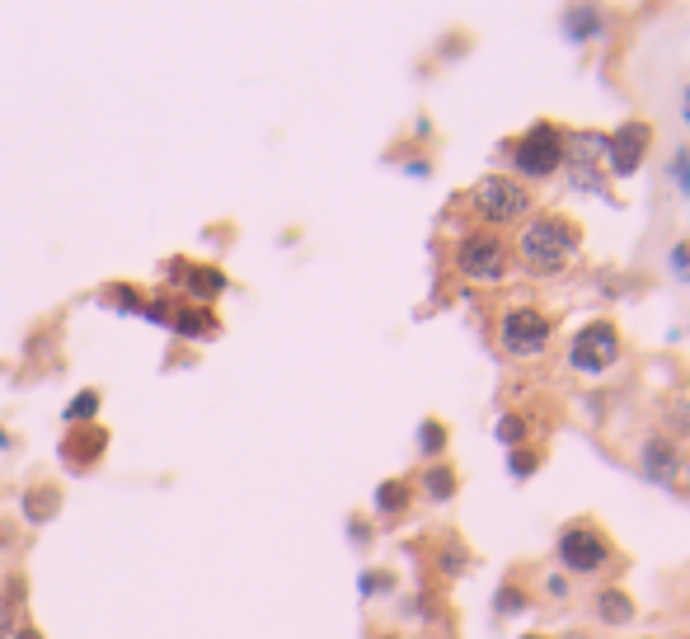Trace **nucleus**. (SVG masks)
Returning a JSON list of instances; mask_svg holds the SVG:
<instances>
[{
	"mask_svg": "<svg viewBox=\"0 0 690 639\" xmlns=\"http://www.w3.org/2000/svg\"><path fill=\"white\" fill-rule=\"evenodd\" d=\"M517 254L531 273H559V268L578 254V226H568L564 217H540L531 221L517 240Z\"/></svg>",
	"mask_w": 690,
	"mask_h": 639,
	"instance_id": "nucleus-1",
	"label": "nucleus"
},
{
	"mask_svg": "<svg viewBox=\"0 0 690 639\" xmlns=\"http://www.w3.org/2000/svg\"><path fill=\"white\" fill-rule=\"evenodd\" d=\"M475 203L489 221H517L531 212V193L522 184H512L507 174H489L475 184Z\"/></svg>",
	"mask_w": 690,
	"mask_h": 639,
	"instance_id": "nucleus-2",
	"label": "nucleus"
},
{
	"mask_svg": "<svg viewBox=\"0 0 690 639\" xmlns=\"http://www.w3.org/2000/svg\"><path fill=\"white\" fill-rule=\"evenodd\" d=\"M517 170L531 174V179H545V174L559 170V160H564V137L554 132V127H531L522 141H517Z\"/></svg>",
	"mask_w": 690,
	"mask_h": 639,
	"instance_id": "nucleus-3",
	"label": "nucleus"
},
{
	"mask_svg": "<svg viewBox=\"0 0 690 639\" xmlns=\"http://www.w3.org/2000/svg\"><path fill=\"white\" fill-rule=\"evenodd\" d=\"M559 560L573 569V574H597L601 564L611 560V541L601 536L597 527H568L564 536H559Z\"/></svg>",
	"mask_w": 690,
	"mask_h": 639,
	"instance_id": "nucleus-4",
	"label": "nucleus"
},
{
	"mask_svg": "<svg viewBox=\"0 0 690 639\" xmlns=\"http://www.w3.org/2000/svg\"><path fill=\"white\" fill-rule=\"evenodd\" d=\"M615 358H620V334H615V325H606V320L587 325L583 334L573 339V353H568V362H573L578 372H606Z\"/></svg>",
	"mask_w": 690,
	"mask_h": 639,
	"instance_id": "nucleus-5",
	"label": "nucleus"
},
{
	"mask_svg": "<svg viewBox=\"0 0 690 639\" xmlns=\"http://www.w3.org/2000/svg\"><path fill=\"white\" fill-rule=\"evenodd\" d=\"M456 264L465 278H503L507 268V245L493 235H465L456 250Z\"/></svg>",
	"mask_w": 690,
	"mask_h": 639,
	"instance_id": "nucleus-6",
	"label": "nucleus"
},
{
	"mask_svg": "<svg viewBox=\"0 0 690 639\" xmlns=\"http://www.w3.org/2000/svg\"><path fill=\"white\" fill-rule=\"evenodd\" d=\"M550 334H554V325L545 320L540 311H531V306H522V311H512L503 320V348L507 353H540L545 343H550Z\"/></svg>",
	"mask_w": 690,
	"mask_h": 639,
	"instance_id": "nucleus-7",
	"label": "nucleus"
},
{
	"mask_svg": "<svg viewBox=\"0 0 690 639\" xmlns=\"http://www.w3.org/2000/svg\"><path fill=\"white\" fill-rule=\"evenodd\" d=\"M648 123H625L615 137H606V151H611V165L615 174H634L644 165V151H648Z\"/></svg>",
	"mask_w": 690,
	"mask_h": 639,
	"instance_id": "nucleus-8",
	"label": "nucleus"
},
{
	"mask_svg": "<svg viewBox=\"0 0 690 639\" xmlns=\"http://www.w3.org/2000/svg\"><path fill=\"white\" fill-rule=\"evenodd\" d=\"M644 470H648V480H658V484H676V489H686L681 484V475H690V466L676 456V447L667 442V437H653L644 447Z\"/></svg>",
	"mask_w": 690,
	"mask_h": 639,
	"instance_id": "nucleus-9",
	"label": "nucleus"
},
{
	"mask_svg": "<svg viewBox=\"0 0 690 639\" xmlns=\"http://www.w3.org/2000/svg\"><path fill=\"white\" fill-rule=\"evenodd\" d=\"M601 151H606V137H597V132H583V137L568 141V170H573V184L578 188L597 184V156Z\"/></svg>",
	"mask_w": 690,
	"mask_h": 639,
	"instance_id": "nucleus-10",
	"label": "nucleus"
},
{
	"mask_svg": "<svg viewBox=\"0 0 690 639\" xmlns=\"http://www.w3.org/2000/svg\"><path fill=\"white\" fill-rule=\"evenodd\" d=\"M104 442H108V433H104V428H80V433H71V437H66L62 456H66V461H71V466H76V461H80V466H90L94 456L104 452Z\"/></svg>",
	"mask_w": 690,
	"mask_h": 639,
	"instance_id": "nucleus-11",
	"label": "nucleus"
},
{
	"mask_svg": "<svg viewBox=\"0 0 690 639\" xmlns=\"http://www.w3.org/2000/svg\"><path fill=\"white\" fill-rule=\"evenodd\" d=\"M597 611H601V621L625 625L629 616H634V602L625 597V588H606V593H601V602H597Z\"/></svg>",
	"mask_w": 690,
	"mask_h": 639,
	"instance_id": "nucleus-12",
	"label": "nucleus"
},
{
	"mask_svg": "<svg viewBox=\"0 0 690 639\" xmlns=\"http://www.w3.org/2000/svg\"><path fill=\"white\" fill-rule=\"evenodd\" d=\"M428 494H432V499H451V494H456V480H451V470H446V466H432L428 470Z\"/></svg>",
	"mask_w": 690,
	"mask_h": 639,
	"instance_id": "nucleus-13",
	"label": "nucleus"
},
{
	"mask_svg": "<svg viewBox=\"0 0 690 639\" xmlns=\"http://www.w3.org/2000/svg\"><path fill=\"white\" fill-rule=\"evenodd\" d=\"M376 503H381L385 513H399V508H404V503H409V489H404V484H381V494H376Z\"/></svg>",
	"mask_w": 690,
	"mask_h": 639,
	"instance_id": "nucleus-14",
	"label": "nucleus"
},
{
	"mask_svg": "<svg viewBox=\"0 0 690 639\" xmlns=\"http://www.w3.org/2000/svg\"><path fill=\"white\" fill-rule=\"evenodd\" d=\"M15 602H19V583H0V635L10 630V616H15Z\"/></svg>",
	"mask_w": 690,
	"mask_h": 639,
	"instance_id": "nucleus-15",
	"label": "nucleus"
},
{
	"mask_svg": "<svg viewBox=\"0 0 690 639\" xmlns=\"http://www.w3.org/2000/svg\"><path fill=\"white\" fill-rule=\"evenodd\" d=\"M94 409H99V395H94V390H80V395H76V405L66 409V419H71V423H76V419H90Z\"/></svg>",
	"mask_w": 690,
	"mask_h": 639,
	"instance_id": "nucleus-16",
	"label": "nucleus"
},
{
	"mask_svg": "<svg viewBox=\"0 0 690 639\" xmlns=\"http://www.w3.org/2000/svg\"><path fill=\"white\" fill-rule=\"evenodd\" d=\"M52 508H57V494H52V489H47V494H29V517L33 522L52 517Z\"/></svg>",
	"mask_w": 690,
	"mask_h": 639,
	"instance_id": "nucleus-17",
	"label": "nucleus"
},
{
	"mask_svg": "<svg viewBox=\"0 0 690 639\" xmlns=\"http://www.w3.org/2000/svg\"><path fill=\"white\" fill-rule=\"evenodd\" d=\"M442 442H446L442 423H423V452H442Z\"/></svg>",
	"mask_w": 690,
	"mask_h": 639,
	"instance_id": "nucleus-18",
	"label": "nucleus"
},
{
	"mask_svg": "<svg viewBox=\"0 0 690 639\" xmlns=\"http://www.w3.org/2000/svg\"><path fill=\"white\" fill-rule=\"evenodd\" d=\"M522 433H526L522 419H503V423H498V437H503L507 447H517V442H522Z\"/></svg>",
	"mask_w": 690,
	"mask_h": 639,
	"instance_id": "nucleus-19",
	"label": "nucleus"
},
{
	"mask_svg": "<svg viewBox=\"0 0 690 639\" xmlns=\"http://www.w3.org/2000/svg\"><path fill=\"white\" fill-rule=\"evenodd\" d=\"M573 33H597V10H573Z\"/></svg>",
	"mask_w": 690,
	"mask_h": 639,
	"instance_id": "nucleus-20",
	"label": "nucleus"
},
{
	"mask_svg": "<svg viewBox=\"0 0 690 639\" xmlns=\"http://www.w3.org/2000/svg\"><path fill=\"white\" fill-rule=\"evenodd\" d=\"M512 466L526 475V470H536V456H531V452H517V456H512Z\"/></svg>",
	"mask_w": 690,
	"mask_h": 639,
	"instance_id": "nucleus-21",
	"label": "nucleus"
},
{
	"mask_svg": "<svg viewBox=\"0 0 690 639\" xmlns=\"http://www.w3.org/2000/svg\"><path fill=\"white\" fill-rule=\"evenodd\" d=\"M15 639H43V630H33V625H24V630H19Z\"/></svg>",
	"mask_w": 690,
	"mask_h": 639,
	"instance_id": "nucleus-22",
	"label": "nucleus"
},
{
	"mask_svg": "<svg viewBox=\"0 0 690 639\" xmlns=\"http://www.w3.org/2000/svg\"><path fill=\"white\" fill-rule=\"evenodd\" d=\"M568 639H587V635H568Z\"/></svg>",
	"mask_w": 690,
	"mask_h": 639,
	"instance_id": "nucleus-23",
	"label": "nucleus"
},
{
	"mask_svg": "<svg viewBox=\"0 0 690 639\" xmlns=\"http://www.w3.org/2000/svg\"><path fill=\"white\" fill-rule=\"evenodd\" d=\"M526 639H540V635H526Z\"/></svg>",
	"mask_w": 690,
	"mask_h": 639,
	"instance_id": "nucleus-24",
	"label": "nucleus"
}]
</instances>
